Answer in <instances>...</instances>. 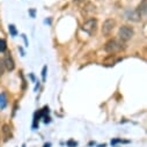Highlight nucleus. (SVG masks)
I'll return each mask as SVG.
<instances>
[{"instance_id": "nucleus-1", "label": "nucleus", "mask_w": 147, "mask_h": 147, "mask_svg": "<svg viewBox=\"0 0 147 147\" xmlns=\"http://www.w3.org/2000/svg\"><path fill=\"white\" fill-rule=\"evenodd\" d=\"M124 49L123 47V43L117 41V40H110L105 43L104 45V51L110 53V55H115V53H118L121 52L122 50Z\"/></svg>"}, {"instance_id": "nucleus-2", "label": "nucleus", "mask_w": 147, "mask_h": 147, "mask_svg": "<svg viewBox=\"0 0 147 147\" xmlns=\"http://www.w3.org/2000/svg\"><path fill=\"white\" fill-rule=\"evenodd\" d=\"M133 29L131 28V27H129V26H123V27H121L119 28V30H118V37L121 38V41H123V42H127V41H130L132 37H133Z\"/></svg>"}, {"instance_id": "nucleus-3", "label": "nucleus", "mask_w": 147, "mask_h": 147, "mask_svg": "<svg viewBox=\"0 0 147 147\" xmlns=\"http://www.w3.org/2000/svg\"><path fill=\"white\" fill-rule=\"evenodd\" d=\"M96 29H97V20L96 19H89L82 24V30L90 36H93L96 32Z\"/></svg>"}, {"instance_id": "nucleus-4", "label": "nucleus", "mask_w": 147, "mask_h": 147, "mask_svg": "<svg viewBox=\"0 0 147 147\" xmlns=\"http://www.w3.org/2000/svg\"><path fill=\"white\" fill-rule=\"evenodd\" d=\"M115 21L113 20V19H108V20H105L104 21V23H103V27H102V34L104 35V36H108V35H110V32H111L113 30H114V28H115Z\"/></svg>"}, {"instance_id": "nucleus-5", "label": "nucleus", "mask_w": 147, "mask_h": 147, "mask_svg": "<svg viewBox=\"0 0 147 147\" xmlns=\"http://www.w3.org/2000/svg\"><path fill=\"white\" fill-rule=\"evenodd\" d=\"M3 60H4V64H5V68L7 71H13L15 68V64H14V60H13L11 55H6Z\"/></svg>"}, {"instance_id": "nucleus-6", "label": "nucleus", "mask_w": 147, "mask_h": 147, "mask_svg": "<svg viewBox=\"0 0 147 147\" xmlns=\"http://www.w3.org/2000/svg\"><path fill=\"white\" fill-rule=\"evenodd\" d=\"M3 136L5 138V140H9L12 138V129L8 124H4L3 125Z\"/></svg>"}, {"instance_id": "nucleus-7", "label": "nucleus", "mask_w": 147, "mask_h": 147, "mask_svg": "<svg viewBox=\"0 0 147 147\" xmlns=\"http://www.w3.org/2000/svg\"><path fill=\"white\" fill-rule=\"evenodd\" d=\"M146 11H147V1H146V0H142V1L140 3V5L138 6L137 12H138V13L140 14V16L142 18V16L146 15Z\"/></svg>"}, {"instance_id": "nucleus-8", "label": "nucleus", "mask_w": 147, "mask_h": 147, "mask_svg": "<svg viewBox=\"0 0 147 147\" xmlns=\"http://www.w3.org/2000/svg\"><path fill=\"white\" fill-rule=\"evenodd\" d=\"M94 12H95V6L93 4H87L82 9V14L84 15H92Z\"/></svg>"}, {"instance_id": "nucleus-9", "label": "nucleus", "mask_w": 147, "mask_h": 147, "mask_svg": "<svg viewBox=\"0 0 147 147\" xmlns=\"http://www.w3.org/2000/svg\"><path fill=\"white\" fill-rule=\"evenodd\" d=\"M127 19L131 20V21L138 22V21L141 19V16H140V14H139L137 11H132V12H129V14H127Z\"/></svg>"}, {"instance_id": "nucleus-10", "label": "nucleus", "mask_w": 147, "mask_h": 147, "mask_svg": "<svg viewBox=\"0 0 147 147\" xmlns=\"http://www.w3.org/2000/svg\"><path fill=\"white\" fill-rule=\"evenodd\" d=\"M7 105V98H6V95L3 93L0 94V109H5Z\"/></svg>"}, {"instance_id": "nucleus-11", "label": "nucleus", "mask_w": 147, "mask_h": 147, "mask_svg": "<svg viewBox=\"0 0 147 147\" xmlns=\"http://www.w3.org/2000/svg\"><path fill=\"white\" fill-rule=\"evenodd\" d=\"M6 68H5V64H4V60L0 58V77H3L4 76V73H5Z\"/></svg>"}, {"instance_id": "nucleus-12", "label": "nucleus", "mask_w": 147, "mask_h": 147, "mask_svg": "<svg viewBox=\"0 0 147 147\" xmlns=\"http://www.w3.org/2000/svg\"><path fill=\"white\" fill-rule=\"evenodd\" d=\"M6 48H7V45H6L5 40H1V38H0V52H4V51L6 50Z\"/></svg>"}, {"instance_id": "nucleus-13", "label": "nucleus", "mask_w": 147, "mask_h": 147, "mask_svg": "<svg viewBox=\"0 0 147 147\" xmlns=\"http://www.w3.org/2000/svg\"><path fill=\"white\" fill-rule=\"evenodd\" d=\"M9 32H11L12 36H16V35H18V31H16L14 24H9Z\"/></svg>"}, {"instance_id": "nucleus-14", "label": "nucleus", "mask_w": 147, "mask_h": 147, "mask_svg": "<svg viewBox=\"0 0 147 147\" xmlns=\"http://www.w3.org/2000/svg\"><path fill=\"white\" fill-rule=\"evenodd\" d=\"M47 71H48V67L44 66V67H43V71H42V80H43V81L47 80Z\"/></svg>"}, {"instance_id": "nucleus-15", "label": "nucleus", "mask_w": 147, "mask_h": 147, "mask_svg": "<svg viewBox=\"0 0 147 147\" xmlns=\"http://www.w3.org/2000/svg\"><path fill=\"white\" fill-rule=\"evenodd\" d=\"M118 142H123L121 139H115V140H111V145L114 146V145H116V144H118Z\"/></svg>"}, {"instance_id": "nucleus-16", "label": "nucleus", "mask_w": 147, "mask_h": 147, "mask_svg": "<svg viewBox=\"0 0 147 147\" xmlns=\"http://www.w3.org/2000/svg\"><path fill=\"white\" fill-rule=\"evenodd\" d=\"M67 145H68V146H77V142L73 141V140H69V141L67 142Z\"/></svg>"}, {"instance_id": "nucleus-17", "label": "nucleus", "mask_w": 147, "mask_h": 147, "mask_svg": "<svg viewBox=\"0 0 147 147\" xmlns=\"http://www.w3.org/2000/svg\"><path fill=\"white\" fill-rule=\"evenodd\" d=\"M50 122V117L49 116H44V123H49Z\"/></svg>"}, {"instance_id": "nucleus-18", "label": "nucleus", "mask_w": 147, "mask_h": 147, "mask_svg": "<svg viewBox=\"0 0 147 147\" xmlns=\"http://www.w3.org/2000/svg\"><path fill=\"white\" fill-rule=\"evenodd\" d=\"M82 1H85V0H74V3H77V4H79V3H82Z\"/></svg>"}, {"instance_id": "nucleus-19", "label": "nucleus", "mask_w": 147, "mask_h": 147, "mask_svg": "<svg viewBox=\"0 0 147 147\" xmlns=\"http://www.w3.org/2000/svg\"><path fill=\"white\" fill-rule=\"evenodd\" d=\"M30 14H31V16H35V12L34 11H30Z\"/></svg>"}, {"instance_id": "nucleus-20", "label": "nucleus", "mask_w": 147, "mask_h": 147, "mask_svg": "<svg viewBox=\"0 0 147 147\" xmlns=\"http://www.w3.org/2000/svg\"><path fill=\"white\" fill-rule=\"evenodd\" d=\"M50 146H51V144H50V142H49V144H45V145H44V147H50Z\"/></svg>"}]
</instances>
